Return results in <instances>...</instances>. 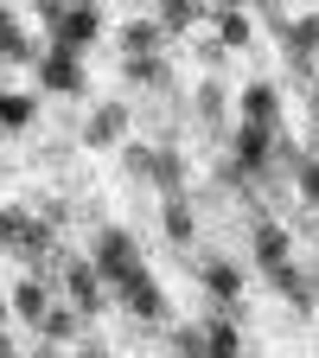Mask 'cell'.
Instances as JSON below:
<instances>
[{"mask_svg":"<svg viewBox=\"0 0 319 358\" xmlns=\"http://www.w3.org/2000/svg\"><path fill=\"white\" fill-rule=\"evenodd\" d=\"M45 26L58 32L64 52H71V45H83V38H96V13H89V7H45Z\"/></svg>","mask_w":319,"mask_h":358,"instance_id":"cell-1","label":"cell"},{"mask_svg":"<svg viewBox=\"0 0 319 358\" xmlns=\"http://www.w3.org/2000/svg\"><path fill=\"white\" fill-rule=\"evenodd\" d=\"M96 268H103V275L109 282H128V275H141V262H134V243L121 237V231H103V243H96Z\"/></svg>","mask_w":319,"mask_h":358,"instance_id":"cell-2","label":"cell"},{"mask_svg":"<svg viewBox=\"0 0 319 358\" xmlns=\"http://www.w3.org/2000/svg\"><path fill=\"white\" fill-rule=\"evenodd\" d=\"M38 77H45V90H77V83H83V64H77V58L64 52V45H58V52H45Z\"/></svg>","mask_w":319,"mask_h":358,"instance_id":"cell-3","label":"cell"},{"mask_svg":"<svg viewBox=\"0 0 319 358\" xmlns=\"http://www.w3.org/2000/svg\"><path fill=\"white\" fill-rule=\"evenodd\" d=\"M275 103H281V90H275V83H249V90H243L249 128H268V122H275Z\"/></svg>","mask_w":319,"mask_h":358,"instance_id":"cell-4","label":"cell"},{"mask_svg":"<svg viewBox=\"0 0 319 358\" xmlns=\"http://www.w3.org/2000/svg\"><path fill=\"white\" fill-rule=\"evenodd\" d=\"M237 160H243L249 173L268 166V128H243V134H237Z\"/></svg>","mask_w":319,"mask_h":358,"instance_id":"cell-5","label":"cell"},{"mask_svg":"<svg viewBox=\"0 0 319 358\" xmlns=\"http://www.w3.org/2000/svg\"><path fill=\"white\" fill-rule=\"evenodd\" d=\"M255 256H262V268H281L288 262V237L275 231V224H262V231H255Z\"/></svg>","mask_w":319,"mask_h":358,"instance_id":"cell-6","label":"cell"},{"mask_svg":"<svg viewBox=\"0 0 319 358\" xmlns=\"http://www.w3.org/2000/svg\"><path fill=\"white\" fill-rule=\"evenodd\" d=\"M205 345H211V358H230V352H237V327H230V313H217V320L205 327Z\"/></svg>","mask_w":319,"mask_h":358,"instance_id":"cell-7","label":"cell"},{"mask_svg":"<svg viewBox=\"0 0 319 358\" xmlns=\"http://www.w3.org/2000/svg\"><path fill=\"white\" fill-rule=\"evenodd\" d=\"M160 217H166V237H192V205L179 199V192L166 199V211H160Z\"/></svg>","mask_w":319,"mask_h":358,"instance_id":"cell-8","label":"cell"},{"mask_svg":"<svg viewBox=\"0 0 319 358\" xmlns=\"http://www.w3.org/2000/svg\"><path fill=\"white\" fill-rule=\"evenodd\" d=\"M121 45H128V52H154V45H160V20H134L121 32Z\"/></svg>","mask_w":319,"mask_h":358,"instance_id":"cell-9","label":"cell"},{"mask_svg":"<svg viewBox=\"0 0 319 358\" xmlns=\"http://www.w3.org/2000/svg\"><path fill=\"white\" fill-rule=\"evenodd\" d=\"M32 122V96H7L0 90V128H26Z\"/></svg>","mask_w":319,"mask_h":358,"instance_id":"cell-10","label":"cell"},{"mask_svg":"<svg viewBox=\"0 0 319 358\" xmlns=\"http://www.w3.org/2000/svg\"><path fill=\"white\" fill-rule=\"evenodd\" d=\"M115 134H121V109H96V115H89V141H115Z\"/></svg>","mask_w":319,"mask_h":358,"instance_id":"cell-11","label":"cell"},{"mask_svg":"<svg viewBox=\"0 0 319 358\" xmlns=\"http://www.w3.org/2000/svg\"><path fill=\"white\" fill-rule=\"evenodd\" d=\"M38 327H45V339H71V333H77V320H71L64 307H45V313H38Z\"/></svg>","mask_w":319,"mask_h":358,"instance_id":"cell-12","label":"cell"},{"mask_svg":"<svg viewBox=\"0 0 319 358\" xmlns=\"http://www.w3.org/2000/svg\"><path fill=\"white\" fill-rule=\"evenodd\" d=\"M205 282H211V294L230 301V294H237V268H230V262H211V268H205Z\"/></svg>","mask_w":319,"mask_h":358,"instance_id":"cell-13","label":"cell"},{"mask_svg":"<svg viewBox=\"0 0 319 358\" xmlns=\"http://www.w3.org/2000/svg\"><path fill=\"white\" fill-rule=\"evenodd\" d=\"M217 32H223V45H243L249 38V20L243 13H217Z\"/></svg>","mask_w":319,"mask_h":358,"instance_id":"cell-14","label":"cell"},{"mask_svg":"<svg viewBox=\"0 0 319 358\" xmlns=\"http://www.w3.org/2000/svg\"><path fill=\"white\" fill-rule=\"evenodd\" d=\"M13 307H20V313H32V320H38V313H45V288H38V282H26V288L13 294Z\"/></svg>","mask_w":319,"mask_h":358,"instance_id":"cell-15","label":"cell"},{"mask_svg":"<svg viewBox=\"0 0 319 358\" xmlns=\"http://www.w3.org/2000/svg\"><path fill=\"white\" fill-rule=\"evenodd\" d=\"M288 38H294V52H313V45H319V20H300V26H288Z\"/></svg>","mask_w":319,"mask_h":358,"instance_id":"cell-16","label":"cell"},{"mask_svg":"<svg viewBox=\"0 0 319 358\" xmlns=\"http://www.w3.org/2000/svg\"><path fill=\"white\" fill-rule=\"evenodd\" d=\"M192 20H198L192 0H172V7H166V26H192Z\"/></svg>","mask_w":319,"mask_h":358,"instance_id":"cell-17","label":"cell"},{"mask_svg":"<svg viewBox=\"0 0 319 358\" xmlns=\"http://www.w3.org/2000/svg\"><path fill=\"white\" fill-rule=\"evenodd\" d=\"M300 192L319 199V160H300Z\"/></svg>","mask_w":319,"mask_h":358,"instance_id":"cell-18","label":"cell"},{"mask_svg":"<svg viewBox=\"0 0 319 358\" xmlns=\"http://www.w3.org/2000/svg\"><path fill=\"white\" fill-rule=\"evenodd\" d=\"M0 358H13V345H7V333H0Z\"/></svg>","mask_w":319,"mask_h":358,"instance_id":"cell-19","label":"cell"},{"mask_svg":"<svg viewBox=\"0 0 319 358\" xmlns=\"http://www.w3.org/2000/svg\"><path fill=\"white\" fill-rule=\"evenodd\" d=\"M83 358H103V352H83Z\"/></svg>","mask_w":319,"mask_h":358,"instance_id":"cell-20","label":"cell"},{"mask_svg":"<svg viewBox=\"0 0 319 358\" xmlns=\"http://www.w3.org/2000/svg\"><path fill=\"white\" fill-rule=\"evenodd\" d=\"M0 320H7V307H0Z\"/></svg>","mask_w":319,"mask_h":358,"instance_id":"cell-21","label":"cell"}]
</instances>
